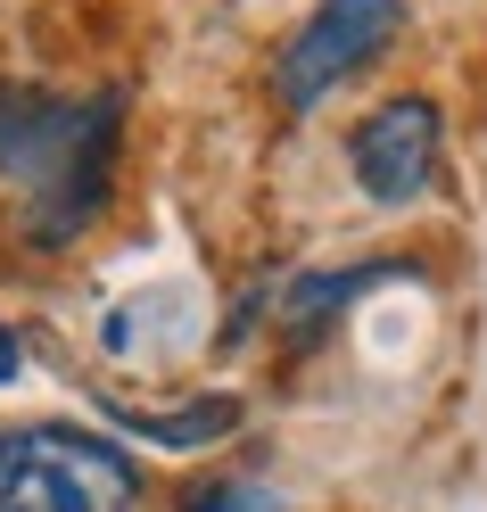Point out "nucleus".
Returning <instances> with one entry per match:
<instances>
[{
  "instance_id": "6",
  "label": "nucleus",
  "mask_w": 487,
  "mask_h": 512,
  "mask_svg": "<svg viewBox=\"0 0 487 512\" xmlns=\"http://www.w3.org/2000/svg\"><path fill=\"white\" fill-rule=\"evenodd\" d=\"M116 422L149 430L157 446H207V438H223V430L240 422V405L232 397H199V405H182V413H116Z\"/></svg>"
},
{
  "instance_id": "2",
  "label": "nucleus",
  "mask_w": 487,
  "mask_h": 512,
  "mask_svg": "<svg viewBox=\"0 0 487 512\" xmlns=\"http://www.w3.org/2000/svg\"><path fill=\"white\" fill-rule=\"evenodd\" d=\"M141 479L108 438L83 430H0V512H133Z\"/></svg>"
},
{
  "instance_id": "8",
  "label": "nucleus",
  "mask_w": 487,
  "mask_h": 512,
  "mask_svg": "<svg viewBox=\"0 0 487 512\" xmlns=\"http://www.w3.org/2000/svg\"><path fill=\"white\" fill-rule=\"evenodd\" d=\"M0 380H17V339L0 331Z\"/></svg>"
},
{
  "instance_id": "1",
  "label": "nucleus",
  "mask_w": 487,
  "mask_h": 512,
  "mask_svg": "<svg viewBox=\"0 0 487 512\" xmlns=\"http://www.w3.org/2000/svg\"><path fill=\"white\" fill-rule=\"evenodd\" d=\"M108 166H116V100L0 91V174L25 190V215L50 248L100 207Z\"/></svg>"
},
{
  "instance_id": "3",
  "label": "nucleus",
  "mask_w": 487,
  "mask_h": 512,
  "mask_svg": "<svg viewBox=\"0 0 487 512\" xmlns=\"http://www.w3.org/2000/svg\"><path fill=\"white\" fill-rule=\"evenodd\" d=\"M397 25H405L397 0H322L298 34H289V50H281V108L306 116L331 83H347L355 67H372V58L397 42Z\"/></svg>"
},
{
  "instance_id": "7",
  "label": "nucleus",
  "mask_w": 487,
  "mask_h": 512,
  "mask_svg": "<svg viewBox=\"0 0 487 512\" xmlns=\"http://www.w3.org/2000/svg\"><path fill=\"white\" fill-rule=\"evenodd\" d=\"M182 512H289L273 488H256V479H223V488H199Z\"/></svg>"
},
{
  "instance_id": "4",
  "label": "nucleus",
  "mask_w": 487,
  "mask_h": 512,
  "mask_svg": "<svg viewBox=\"0 0 487 512\" xmlns=\"http://www.w3.org/2000/svg\"><path fill=\"white\" fill-rule=\"evenodd\" d=\"M355 182H364V199H380V207H405V199H421L430 190V174H438V108L430 100H388V108H372L364 124H355Z\"/></svg>"
},
{
  "instance_id": "5",
  "label": "nucleus",
  "mask_w": 487,
  "mask_h": 512,
  "mask_svg": "<svg viewBox=\"0 0 487 512\" xmlns=\"http://www.w3.org/2000/svg\"><path fill=\"white\" fill-rule=\"evenodd\" d=\"M380 273H314V281H289V298H281V331L289 339H314L322 323L339 314V298H364Z\"/></svg>"
}]
</instances>
